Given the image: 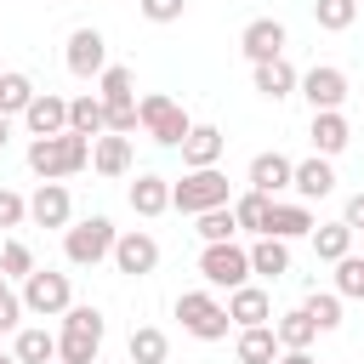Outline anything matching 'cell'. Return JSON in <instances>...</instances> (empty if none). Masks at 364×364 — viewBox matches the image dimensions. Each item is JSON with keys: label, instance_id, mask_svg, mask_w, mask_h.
Here are the masks:
<instances>
[{"label": "cell", "instance_id": "cell-9", "mask_svg": "<svg viewBox=\"0 0 364 364\" xmlns=\"http://www.w3.org/2000/svg\"><path fill=\"white\" fill-rule=\"evenodd\" d=\"M108 262H114L125 279H148V273L159 267V239H154V233H142V228H125V233H114Z\"/></svg>", "mask_w": 364, "mask_h": 364}, {"label": "cell", "instance_id": "cell-33", "mask_svg": "<svg viewBox=\"0 0 364 364\" xmlns=\"http://www.w3.org/2000/svg\"><path fill=\"white\" fill-rule=\"evenodd\" d=\"M313 23L324 34H347L358 23V0H313Z\"/></svg>", "mask_w": 364, "mask_h": 364}, {"label": "cell", "instance_id": "cell-4", "mask_svg": "<svg viewBox=\"0 0 364 364\" xmlns=\"http://www.w3.org/2000/svg\"><path fill=\"white\" fill-rule=\"evenodd\" d=\"M114 233H119V228H114L108 216H80V222L63 228V256H68L74 267H97V262H108Z\"/></svg>", "mask_w": 364, "mask_h": 364}, {"label": "cell", "instance_id": "cell-34", "mask_svg": "<svg viewBox=\"0 0 364 364\" xmlns=\"http://www.w3.org/2000/svg\"><path fill=\"white\" fill-rule=\"evenodd\" d=\"M301 313L318 324V336H330V330H341V296L336 290H313L307 301H301Z\"/></svg>", "mask_w": 364, "mask_h": 364}, {"label": "cell", "instance_id": "cell-18", "mask_svg": "<svg viewBox=\"0 0 364 364\" xmlns=\"http://www.w3.org/2000/svg\"><path fill=\"white\" fill-rule=\"evenodd\" d=\"M250 80H256V91L267 97V102H284V97H296V68H290V57H267V63H250Z\"/></svg>", "mask_w": 364, "mask_h": 364}, {"label": "cell", "instance_id": "cell-40", "mask_svg": "<svg viewBox=\"0 0 364 364\" xmlns=\"http://www.w3.org/2000/svg\"><path fill=\"white\" fill-rule=\"evenodd\" d=\"M17 324H23V296L6 284L0 290V336H17Z\"/></svg>", "mask_w": 364, "mask_h": 364}, {"label": "cell", "instance_id": "cell-25", "mask_svg": "<svg viewBox=\"0 0 364 364\" xmlns=\"http://www.w3.org/2000/svg\"><path fill=\"white\" fill-rule=\"evenodd\" d=\"M125 199H131V210H136V216H165V210H171V182H165V176H154V171H142V176L131 182V193H125Z\"/></svg>", "mask_w": 364, "mask_h": 364}, {"label": "cell", "instance_id": "cell-15", "mask_svg": "<svg viewBox=\"0 0 364 364\" xmlns=\"http://www.w3.org/2000/svg\"><path fill=\"white\" fill-rule=\"evenodd\" d=\"M290 188H296V199H301V205H313V199H330V193H336V165H330L324 154H313V159H296V171H290Z\"/></svg>", "mask_w": 364, "mask_h": 364}, {"label": "cell", "instance_id": "cell-23", "mask_svg": "<svg viewBox=\"0 0 364 364\" xmlns=\"http://www.w3.org/2000/svg\"><path fill=\"white\" fill-rule=\"evenodd\" d=\"M11 358H17V364H57V336H51L46 324H17Z\"/></svg>", "mask_w": 364, "mask_h": 364}, {"label": "cell", "instance_id": "cell-28", "mask_svg": "<svg viewBox=\"0 0 364 364\" xmlns=\"http://www.w3.org/2000/svg\"><path fill=\"white\" fill-rule=\"evenodd\" d=\"M267 210H273V193H256V188H245V193H233V222H239V233H267Z\"/></svg>", "mask_w": 364, "mask_h": 364}, {"label": "cell", "instance_id": "cell-47", "mask_svg": "<svg viewBox=\"0 0 364 364\" xmlns=\"http://www.w3.org/2000/svg\"><path fill=\"white\" fill-rule=\"evenodd\" d=\"M0 290H6V273H0Z\"/></svg>", "mask_w": 364, "mask_h": 364}, {"label": "cell", "instance_id": "cell-32", "mask_svg": "<svg viewBox=\"0 0 364 364\" xmlns=\"http://www.w3.org/2000/svg\"><path fill=\"white\" fill-rule=\"evenodd\" d=\"M136 80H131V68L125 63H108L102 74H97V97H102V108H114V102H136V91H131Z\"/></svg>", "mask_w": 364, "mask_h": 364}, {"label": "cell", "instance_id": "cell-14", "mask_svg": "<svg viewBox=\"0 0 364 364\" xmlns=\"http://www.w3.org/2000/svg\"><path fill=\"white\" fill-rule=\"evenodd\" d=\"M17 119L28 125V136H57V131H68V97H57V91H34V102H28Z\"/></svg>", "mask_w": 364, "mask_h": 364}, {"label": "cell", "instance_id": "cell-1", "mask_svg": "<svg viewBox=\"0 0 364 364\" xmlns=\"http://www.w3.org/2000/svg\"><path fill=\"white\" fill-rule=\"evenodd\" d=\"M85 165H91V136H80V131H57V136H34L28 142V171L40 182L80 176Z\"/></svg>", "mask_w": 364, "mask_h": 364}, {"label": "cell", "instance_id": "cell-7", "mask_svg": "<svg viewBox=\"0 0 364 364\" xmlns=\"http://www.w3.org/2000/svg\"><path fill=\"white\" fill-rule=\"evenodd\" d=\"M199 279H205L210 290H239V284L250 279V250L233 245V239L205 245V250H199Z\"/></svg>", "mask_w": 364, "mask_h": 364}, {"label": "cell", "instance_id": "cell-5", "mask_svg": "<svg viewBox=\"0 0 364 364\" xmlns=\"http://www.w3.org/2000/svg\"><path fill=\"white\" fill-rule=\"evenodd\" d=\"M176 318H182V330H188L193 341H228V330H233L228 307H222L210 290H182V296H176Z\"/></svg>", "mask_w": 364, "mask_h": 364}, {"label": "cell", "instance_id": "cell-22", "mask_svg": "<svg viewBox=\"0 0 364 364\" xmlns=\"http://www.w3.org/2000/svg\"><path fill=\"white\" fill-rule=\"evenodd\" d=\"M245 250H250V273H256V279H284V273H290V239L262 233V239L245 245Z\"/></svg>", "mask_w": 364, "mask_h": 364}, {"label": "cell", "instance_id": "cell-30", "mask_svg": "<svg viewBox=\"0 0 364 364\" xmlns=\"http://www.w3.org/2000/svg\"><path fill=\"white\" fill-rule=\"evenodd\" d=\"M125 358H131V364H165V358H171V341H165V330H154V324H136V330H131V341H125Z\"/></svg>", "mask_w": 364, "mask_h": 364}, {"label": "cell", "instance_id": "cell-36", "mask_svg": "<svg viewBox=\"0 0 364 364\" xmlns=\"http://www.w3.org/2000/svg\"><path fill=\"white\" fill-rule=\"evenodd\" d=\"M193 233H199L205 245H216V239H233V233H239V222H233V205L199 210V216H193Z\"/></svg>", "mask_w": 364, "mask_h": 364}, {"label": "cell", "instance_id": "cell-17", "mask_svg": "<svg viewBox=\"0 0 364 364\" xmlns=\"http://www.w3.org/2000/svg\"><path fill=\"white\" fill-rule=\"evenodd\" d=\"M307 136H313V154L336 159V154L353 142V125H347V114H341V108H318V114H313V125H307Z\"/></svg>", "mask_w": 364, "mask_h": 364}, {"label": "cell", "instance_id": "cell-48", "mask_svg": "<svg viewBox=\"0 0 364 364\" xmlns=\"http://www.w3.org/2000/svg\"><path fill=\"white\" fill-rule=\"evenodd\" d=\"M97 364H102V358H97Z\"/></svg>", "mask_w": 364, "mask_h": 364}, {"label": "cell", "instance_id": "cell-39", "mask_svg": "<svg viewBox=\"0 0 364 364\" xmlns=\"http://www.w3.org/2000/svg\"><path fill=\"white\" fill-rule=\"evenodd\" d=\"M136 11H142L148 23H182L188 0H136Z\"/></svg>", "mask_w": 364, "mask_h": 364}, {"label": "cell", "instance_id": "cell-43", "mask_svg": "<svg viewBox=\"0 0 364 364\" xmlns=\"http://www.w3.org/2000/svg\"><path fill=\"white\" fill-rule=\"evenodd\" d=\"M341 222H347L353 233H364V193H353V199H347V210H341Z\"/></svg>", "mask_w": 364, "mask_h": 364}, {"label": "cell", "instance_id": "cell-42", "mask_svg": "<svg viewBox=\"0 0 364 364\" xmlns=\"http://www.w3.org/2000/svg\"><path fill=\"white\" fill-rule=\"evenodd\" d=\"M136 125H142V119H136V102H114V108H108V131H114V136H131Z\"/></svg>", "mask_w": 364, "mask_h": 364}, {"label": "cell", "instance_id": "cell-20", "mask_svg": "<svg viewBox=\"0 0 364 364\" xmlns=\"http://www.w3.org/2000/svg\"><path fill=\"white\" fill-rule=\"evenodd\" d=\"M91 171L97 176H125L131 171V136H114V131L91 136Z\"/></svg>", "mask_w": 364, "mask_h": 364}, {"label": "cell", "instance_id": "cell-41", "mask_svg": "<svg viewBox=\"0 0 364 364\" xmlns=\"http://www.w3.org/2000/svg\"><path fill=\"white\" fill-rule=\"evenodd\" d=\"M23 216H28V199L11 193V188H0V228H23Z\"/></svg>", "mask_w": 364, "mask_h": 364}, {"label": "cell", "instance_id": "cell-24", "mask_svg": "<svg viewBox=\"0 0 364 364\" xmlns=\"http://www.w3.org/2000/svg\"><path fill=\"white\" fill-rule=\"evenodd\" d=\"M290 171H296V159H284L279 148H273V154H256V159H250V188H256V193H284V188H290Z\"/></svg>", "mask_w": 364, "mask_h": 364}, {"label": "cell", "instance_id": "cell-6", "mask_svg": "<svg viewBox=\"0 0 364 364\" xmlns=\"http://www.w3.org/2000/svg\"><path fill=\"white\" fill-rule=\"evenodd\" d=\"M136 119H142V131L159 142V148H182V136H188V108L176 102V97H165V91H148L142 102H136Z\"/></svg>", "mask_w": 364, "mask_h": 364}, {"label": "cell", "instance_id": "cell-27", "mask_svg": "<svg viewBox=\"0 0 364 364\" xmlns=\"http://www.w3.org/2000/svg\"><path fill=\"white\" fill-rule=\"evenodd\" d=\"M68 131H80V136H102V131H108V108H102L97 91L68 97Z\"/></svg>", "mask_w": 364, "mask_h": 364}, {"label": "cell", "instance_id": "cell-45", "mask_svg": "<svg viewBox=\"0 0 364 364\" xmlns=\"http://www.w3.org/2000/svg\"><path fill=\"white\" fill-rule=\"evenodd\" d=\"M6 142H11V114H0V154H6Z\"/></svg>", "mask_w": 364, "mask_h": 364}, {"label": "cell", "instance_id": "cell-38", "mask_svg": "<svg viewBox=\"0 0 364 364\" xmlns=\"http://www.w3.org/2000/svg\"><path fill=\"white\" fill-rule=\"evenodd\" d=\"M0 273H6V279H28V273H34V250H28L23 239H6V245H0Z\"/></svg>", "mask_w": 364, "mask_h": 364}, {"label": "cell", "instance_id": "cell-46", "mask_svg": "<svg viewBox=\"0 0 364 364\" xmlns=\"http://www.w3.org/2000/svg\"><path fill=\"white\" fill-rule=\"evenodd\" d=\"M0 364H17V358H6V353H0Z\"/></svg>", "mask_w": 364, "mask_h": 364}, {"label": "cell", "instance_id": "cell-44", "mask_svg": "<svg viewBox=\"0 0 364 364\" xmlns=\"http://www.w3.org/2000/svg\"><path fill=\"white\" fill-rule=\"evenodd\" d=\"M273 364H313V353H307V347H279Z\"/></svg>", "mask_w": 364, "mask_h": 364}, {"label": "cell", "instance_id": "cell-10", "mask_svg": "<svg viewBox=\"0 0 364 364\" xmlns=\"http://www.w3.org/2000/svg\"><path fill=\"white\" fill-rule=\"evenodd\" d=\"M296 91L307 97L313 114H318V108H341V102H347V68H336V63H313V68L296 80Z\"/></svg>", "mask_w": 364, "mask_h": 364}, {"label": "cell", "instance_id": "cell-11", "mask_svg": "<svg viewBox=\"0 0 364 364\" xmlns=\"http://www.w3.org/2000/svg\"><path fill=\"white\" fill-rule=\"evenodd\" d=\"M63 63H68V74H74V80H97V74L108 68V40H102L97 28H74V34H68Z\"/></svg>", "mask_w": 364, "mask_h": 364}, {"label": "cell", "instance_id": "cell-13", "mask_svg": "<svg viewBox=\"0 0 364 364\" xmlns=\"http://www.w3.org/2000/svg\"><path fill=\"white\" fill-rule=\"evenodd\" d=\"M228 318H233V330H250V324H273V296L262 290V284H239V290H228Z\"/></svg>", "mask_w": 364, "mask_h": 364}, {"label": "cell", "instance_id": "cell-31", "mask_svg": "<svg viewBox=\"0 0 364 364\" xmlns=\"http://www.w3.org/2000/svg\"><path fill=\"white\" fill-rule=\"evenodd\" d=\"M273 336H279V347H313V341H318V324H313L301 307H290V313L273 318Z\"/></svg>", "mask_w": 364, "mask_h": 364}, {"label": "cell", "instance_id": "cell-21", "mask_svg": "<svg viewBox=\"0 0 364 364\" xmlns=\"http://www.w3.org/2000/svg\"><path fill=\"white\" fill-rule=\"evenodd\" d=\"M267 233H273V239H307V233H313V210H307L301 199H273Z\"/></svg>", "mask_w": 364, "mask_h": 364}, {"label": "cell", "instance_id": "cell-26", "mask_svg": "<svg viewBox=\"0 0 364 364\" xmlns=\"http://www.w3.org/2000/svg\"><path fill=\"white\" fill-rule=\"evenodd\" d=\"M233 358H239V364H273V358H279V336H273V324H250V330H239V336H233Z\"/></svg>", "mask_w": 364, "mask_h": 364}, {"label": "cell", "instance_id": "cell-35", "mask_svg": "<svg viewBox=\"0 0 364 364\" xmlns=\"http://www.w3.org/2000/svg\"><path fill=\"white\" fill-rule=\"evenodd\" d=\"M28 102H34V80L23 68H6L0 74V114H23Z\"/></svg>", "mask_w": 364, "mask_h": 364}, {"label": "cell", "instance_id": "cell-29", "mask_svg": "<svg viewBox=\"0 0 364 364\" xmlns=\"http://www.w3.org/2000/svg\"><path fill=\"white\" fill-rule=\"evenodd\" d=\"M307 239H313V256H318V262H341V256L353 250V228H347V222H313Z\"/></svg>", "mask_w": 364, "mask_h": 364}, {"label": "cell", "instance_id": "cell-16", "mask_svg": "<svg viewBox=\"0 0 364 364\" xmlns=\"http://www.w3.org/2000/svg\"><path fill=\"white\" fill-rule=\"evenodd\" d=\"M284 23L279 17H256V23H245V34H239V51L250 57V63H267V57H284Z\"/></svg>", "mask_w": 364, "mask_h": 364}, {"label": "cell", "instance_id": "cell-19", "mask_svg": "<svg viewBox=\"0 0 364 364\" xmlns=\"http://www.w3.org/2000/svg\"><path fill=\"white\" fill-rule=\"evenodd\" d=\"M222 148H228V136H222L216 125H188V136H182V165H188V171L216 165V159H222Z\"/></svg>", "mask_w": 364, "mask_h": 364}, {"label": "cell", "instance_id": "cell-37", "mask_svg": "<svg viewBox=\"0 0 364 364\" xmlns=\"http://www.w3.org/2000/svg\"><path fill=\"white\" fill-rule=\"evenodd\" d=\"M336 267V296L341 301H364V256H341V262H330Z\"/></svg>", "mask_w": 364, "mask_h": 364}, {"label": "cell", "instance_id": "cell-2", "mask_svg": "<svg viewBox=\"0 0 364 364\" xmlns=\"http://www.w3.org/2000/svg\"><path fill=\"white\" fill-rule=\"evenodd\" d=\"M102 336H108L102 313H97V307H74V301H68L63 330H57V364H97Z\"/></svg>", "mask_w": 364, "mask_h": 364}, {"label": "cell", "instance_id": "cell-8", "mask_svg": "<svg viewBox=\"0 0 364 364\" xmlns=\"http://www.w3.org/2000/svg\"><path fill=\"white\" fill-rule=\"evenodd\" d=\"M68 301H74L68 273L34 267V273L23 279V313H34V318H63V313H68Z\"/></svg>", "mask_w": 364, "mask_h": 364}, {"label": "cell", "instance_id": "cell-3", "mask_svg": "<svg viewBox=\"0 0 364 364\" xmlns=\"http://www.w3.org/2000/svg\"><path fill=\"white\" fill-rule=\"evenodd\" d=\"M216 205H233V188H228V176L216 165H199L182 182H171V210L199 216V210H216Z\"/></svg>", "mask_w": 364, "mask_h": 364}, {"label": "cell", "instance_id": "cell-12", "mask_svg": "<svg viewBox=\"0 0 364 364\" xmlns=\"http://www.w3.org/2000/svg\"><path fill=\"white\" fill-rule=\"evenodd\" d=\"M28 222H34V228H68V222H74L68 182H40V188L28 193Z\"/></svg>", "mask_w": 364, "mask_h": 364}]
</instances>
